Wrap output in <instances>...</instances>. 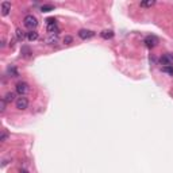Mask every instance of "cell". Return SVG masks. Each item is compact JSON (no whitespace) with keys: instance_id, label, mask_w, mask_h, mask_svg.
I'll return each instance as SVG.
<instances>
[{"instance_id":"cell-1","label":"cell","mask_w":173,"mask_h":173,"mask_svg":"<svg viewBox=\"0 0 173 173\" xmlns=\"http://www.w3.org/2000/svg\"><path fill=\"white\" fill-rule=\"evenodd\" d=\"M23 25H25V27H27L30 31H33V30L37 29V26H38V19L30 14V15L25 16V19H23Z\"/></svg>"},{"instance_id":"cell-2","label":"cell","mask_w":173,"mask_h":173,"mask_svg":"<svg viewBox=\"0 0 173 173\" xmlns=\"http://www.w3.org/2000/svg\"><path fill=\"white\" fill-rule=\"evenodd\" d=\"M46 29L49 34H53V35H58L60 29L57 26V20L54 18H47L46 19Z\"/></svg>"},{"instance_id":"cell-3","label":"cell","mask_w":173,"mask_h":173,"mask_svg":"<svg viewBox=\"0 0 173 173\" xmlns=\"http://www.w3.org/2000/svg\"><path fill=\"white\" fill-rule=\"evenodd\" d=\"M15 92L19 95V96H25L30 92V85L26 83V81H19V83H16L15 85Z\"/></svg>"},{"instance_id":"cell-4","label":"cell","mask_w":173,"mask_h":173,"mask_svg":"<svg viewBox=\"0 0 173 173\" xmlns=\"http://www.w3.org/2000/svg\"><path fill=\"white\" fill-rule=\"evenodd\" d=\"M15 106L20 111L26 110V108L29 107V99H27L26 96H19L18 99H16V101H15Z\"/></svg>"},{"instance_id":"cell-5","label":"cell","mask_w":173,"mask_h":173,"mask_svg":"<svg viewBox=\"0 0 173 173\" xmlns=\"http://www.w3.org/2000/svg\"><path fill=\"white\" fill-rule=\"evenodd\" d=\"M160 64H161V65H164V66L173 65V56H172V54H164V56H161Z\"/></svg>"},{"instance_id":"cell-6","label":"cell","mask_w":173,"mask_h":173,"mask_svg":"<svg viewBox=\"0 0 173 173\" xmlns=\"http://www.w3.org/2000/svg\"><path fill=\"white\" fill-rule=\"evenodd\" d=\"M95 35V33L93 31H91V30H85V29H83V30H80L79 31V37L81 39H89V38H92V37Z\"/></svg>"},{"instance_id":"cell-7","label":"cell","mask_w":173,"mask_h":173,"mask_svg":"<svg viewBox=\"0 0 173 173\" xmlns=\"http://www.w3.org/2000/svg\"><path fill=\"white\" fill-rule=\"evenodd\" d=\"M157 38H155V37H153V35H149V37H146V38H145V45H146L149 49H153V47L157 45Z\"/></svg>"},{"instance_id":"cell-8","label":"cell","mask_w":173,"mask_h":173,"mask_svg":"<svg viewBox=\"0 0 173 173\" xmlns=\"http://www.w3.org/2000/svg\"><path fill=\"white\" fill-rule=\"evenodd\" d=\"M0 8H2V15L3 16L8 15L10 11H11V3H10V2H2Z\"/></svg>"},{"instance_id":"cell-9","label":"cell","mask_w":173,"mask_h":173,"mask_svg":"<svg viewBox=\"0 0 173 173\" xmlns=\"http://www.w3.org/2000/svg\"><path fill=\"white\" fill-rule=\"evenodd\" d=\"M15 97H16L15 92H7V93H6V96L3 97V99H4V100L7 101V103H12L14 100L16 101V99H15Z\"/></svg>"},{"instance_id":"cell-10","label":"cell","mask_w":173,"mask_h":173,"mask_svg":"<svg viewBox=\"0 0 173 173\" xmlns=\"http://www.w3.org/2000/svg\"><path fill=\"white\" fill-rule=\"evenodd\" d=\"M100 35H101V38H104V39H111L114 37V31L112 30H104V31L100 33Z\"/></svg>"},{"instance_id":"cell-11","label":"cell","mask_w":173,"mask_h":173,"mask_svg":"<svg viewBox=\"0 0 173 173\" xmlns=\"http://www.w3.org/2000/svg\"><path fill=\"white\" fill-rule=\"evenodd\" d=\"M38 38H39V35H38V33H37L35 30H33V31H29V33H27V39L31 41V42H33V41H37Z\"/></svg>"},{"instance_id":"cell-12","label":"cell","mask_w":173,"mask_h":173,"mask_svg":"<svg viewBox=\"0 0 173 173\" xmlns=\"http://www.w3.org/2000/svg\"><path fill=\"white\" fill-rule=\"evenodd\" d=\"M15 35H16V39L18 41H23L25 38H27V34H25V31H22L20 29H16Z\"/></svg>"},{"instance_id":"cell-13","label":"cell","mask_w":173,"mask_h":173,"mask_svg":"<svg viewBox=\"0 0 173 173\" xmlns=\"http://www.w3.org/2000/svg\"><path fill=\"white\" fill-rule=\"evenodd\" d=\"M46 42L49 43V45H56V43L58 42V37H57V35H53V34H50L49 38L46 39Z\"/></svg>"},{"instance_id":"cell-14","label":"cell","mask_w":173,"mask_h":173,"mask_svg":"<svg viewBox=\"0 0 173 173\" xmlns=\"http://www.w3.org/2000/svg\"><path fill=\"white\" fill-rule=\"evenodd\" d=\"M7 73L11 74V77H18V74H19L15 66H8L7 68Z\"/></svg>"},{"instance_id":"cell-15","label":"cell","mask_w":173,"mask_h":173,"mask_svg":"<svg viewBox=\"0 0 173 173\" xmlns=\"http://www.w3.org/2000/svg\"><path fill=\"white\" fill-rule=\"evenodd\" d=\"M53 10H54V6L52 4H43L41 7V11L42 12H49V11H53Z\"/></svg>"},{"instance_id":"cell-16","label":"cell","mask_w":173,"mask_h":173,"mask_svg":"<svg viewBox=\"0 0 173 173\" xmlns=\"http://www.w3.org/2000/svg\"><path fill=\"white\" fill-rule=\"evenodd\" d=\"M22 54L25 57H30V54H31V50H30L29 46H22Z\"/></svg>"},{"instance_id":"cell-17","label":"cell","mask_w":173,"mask_h":173,"mask_svg":"<svg viewBox=\"0 0 173 173\" xmlns=\"http://www.w3.org/2000/svg\"><path fill=\"white\" fill-rule=\"evenodd\" d=\"M162 72H165V73H168V74H172V76H173V65L164 66V68H162Z\"/></svg>"},{"instance_id":"cell-18","label":"cell","mask_w":173,"mask_h":173,"mask_svg":"<svg viewBox=\"0 0 173 173\" xmlns=\"http://www.w3.org/2000/svg\"><path fill=\"white\" fill-rule=\"evenodd\" d=\"M154 4H155L154 0H149V2H142L141 3V7H151V6H154Z\"/></svg>"},{"instance_id":"cell-19","label":"cell","mask_w":173,"mask_h":173,"mask_svg":"<svg viewBox=\"0 0 173 173\" xmlns=\"http://www.w3.org/2000/svg\"><path fill=\"white\" fill-rule=\"evenodd\" d=\"M8 137H10V134H8V133H7V131L4 130V131H3V133H2V137H0V141H2V142H6L7 140H8Z\"/></svg>"},{"instance_id":"cell-20","label":"cell","mask_w":173,"mask_h":173,"mask_svg":"<svg viewBox=\"0 0 173 173\" xmlns=\"http://www.w3.org/2000/svg\"><path fill=\"white\" fill-rule=\"evenodd\" d=\"M6 104H7V101L4 99L0 100V111H2V112H4L6 111Z\"/></svg>"},{"instance_id":"cell-21","label":"cell","mask_w":173,"mask_h":173,"mask_svg":"<svg viewBox=\"0 0 173 173\" xmlns=\"http://www.w3.org/2000/svg\"><path fill=\"white\" fill-rule=\"evenodd\" d=\"M64 42L65 43H72V37H69V35L65 37V38H64Z\"/></svg>"},{"instance_id":"cell-22","label":"cell","mask_w":173,"mask_h":173,"mask_svg":"<svg viewBox=\"0 0 173 173\" xmlns=\"http://www.w3.org/2000/svg\"><path fill=\"white\" fill-rule=\"evenodd\" d=\"M19 173H29V171H27V169H25V168H23V169L20 168V169H19Z\"/></svg>"}]
</instances>
